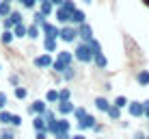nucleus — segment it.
Returning <instances> with one entry per match:
<instances>
[{
    "label": "nucleus",
    "instance_id": "nucleus-8",
    "mask_svg": "<svg viewBox=\"0 0 149 139\" xmlns=\"http://www.w3.org/2000/svg\"><path fill=\"white\" fill-rule=\"evenodd\" d=\"M78 39L80 42H91V39H93V28H91V24L82 22L78 26Z\"/></svg>",
    "mask_w": 149,
    "mask_h": 139
},
{
    "label": "nucleus",
    "instance_id": "nucleus-40",
    "mask_svg": "<svg viewBox=\"0 0 149 139\" xmlns=\"http://www.w3.org/2000/svg\"><path fill=\"white\" fill-rule=\"evenodd\" d=\"M7 102H9V96L4 94V91H0V111H2L4 107H7Z\"/></svg>",
    "mask_w": 149,
    "mask_h": 139
},
{
    "label": "nucleus",
    "instance_id": "nucleus-13",
    "mask_svg": "<svg viewBox=\"0 0 149 139\" xmlns=\"http://www.w3.org/2000/svg\"><path fill=\"white\" fill-rule=\"evenodd\" d=\"M93 104H95V109H97V111H102V113H106V111H108V109H110V102H108V100H106V98H104V96H97V98H95V102H93Z\"/></svg>",
    "mask_w": 149,
    "mask_h": 139
},
{
    "label": "nucleus",
    "instance_id": "nucleus-44",
    "mask_svg": "<svg viewBox=\"0 0 149 139\" xmlns=\"http://www.w3.org/2000/svg\"><path fill=\"white\" fill-rule=\"evenodd\" d=\"M143 104H145V117L149 120V100H145V102H143Z\"/></svg>",
    "mask_w": 149,
    "mask_h": 139
},
{
    "label": "nucleus",
    "instance_id": "nucleus-49",
    "mask_svg": "<svg viewBox=\"0 0 149 139\" xmlns=\"http://www.w3.org/2000/svg\"><path fill=\"white\" fill-rule=\"evenodd\" d=\"M4 2H11V4H13V2H15V0H4Z\"/></svg>",
    "mask_w": 149,
    "mask_h": 139
},
{
    "label": "nucleus",
    "instance_id": "nucleus-28",
    "mask_svg": "<svg viewBox=\"0 0 149 139\" xmlns=\"http://www.w3.org/2000/svg\"><path fill=\"white\" fill-rule=\"evenodd\" d=\"M45 102L56 104V102H58V91H56V89H48V94H45Z\"/></svg>",
    "mask_w": 149,
    "mask_h": 139
},
{
    "label": "nucleus",
    "instance_id": "nucleus-24",
    "mask_svg": "<svg viewBox=\"0 0 149 139\" xmlns=\"http://www.w3.org/2000/svg\"><path fill=\"white\" fill-rule=\"evenodd\" d=\"M45 22H48V18H45V15L41 13V11H35V13H33V24H37V26L41 28Z\"/></svg>",
    "mask_w": 149,
    "mask_h": 139
},
{
    "label": "nucleus",
    "instance_id": "nucleus-46",
    "mask_svg": "<svg viewBox=\"0 0 149 139\" xmlns=\"http://www.w3.org/2000/svg\"><path fill=\"white\" fill-rule=\"evenodd\" d=\"M71 139H86V137H84V133H78V135H74Z\"/></svg>",
    "mask_w": 149,
    "mask_h": 139
},
{
    "label": "nucleus",
    "instance_id": "nucleus-9",
    "mask_svg": "<svg viewBox=\"0 0 149 139\" xmlns=\"http://www.w3.org/2000/svg\"><path fill=\"white\" fill-rule=\"evenodd\" d=\"M74 109H76V107L71 104V100H58V102H56V111H58V115H63V117L71 115Z\"/></svg>",
    "mask_w": 149,
    "mask_h": 139
},
{
    "label": "nucleus",
    "instance_id": "nucleus-31",
    "mask_svg": "<svg viewBox=\"0 0 149 139\" xmlns=\"http://www.w3.org/2000/svg\"><path fill=\"white\" fill-rule=\"evenodd\" d=\"M86 113H89V111H86L84 107H76V109H74V113H71V115H74L76 120H82V117H84Z\"/></svg>",
    "mask_w": 149,
    "mask_h": 139
},
{
    "label": "nucleus",
    "instance_id": "nucleus-14",
    "mask_svg": "<svg viewBox=\"0 0 149 139\" xmlns=\"http://www.w3.org/2000/svg\"><path fill=\"white\" fill-rule=\"evenodd\" d=\"M26 28H28V26H26L24 22H22V24H15V26L11 28V30H13V37H15V39H22V37H26Z\"/></svg>",
    "mask_w": 149,
    "mask_h": 139
},
{
    "label": "nucleus",
    "instance_id": "nucleus-29",
    "mask_svg": "<svg viewBox=\"0 0 149 139\" xmlns=\"http://www.w3.org/2000/svg\"><path fill=\"white\" fill-rule=\"evenodd\" d=\"M86 44H89V46H91V52H93V56L102 52V44H100V42H97V39H95V37H93V39H91V42H86Z\"/></svg>",
    "mask_w": 149,
    "mask_h": 139
},
{
    "label": "nucleus",
    "instance_id": "nucleus-10",
    "mask_svg": "<svg viewBox=\"0 0 149 139\" xmlns=\"http://www.w3.org/2000/svg\"><path fill=\"white\" fill-rule=\"evenodd\" d=\"M45 111H48V102L45 100H35L33 104H28V113H33V115H43Z\"/></svg>",
    "mask_w": 149,
    "mask_h": 139
},
{
    "label": "nucleus",
    "instance_id": "nucleus-20",
    "mask_svg": "<svg viewBox=\"0 0 149 139\" xmlns=\"http://www.w3.org/2000/svg\"><path fill=\"white\" fill-rule=\"evenodd\" d=\"M13 30H2V33H0V42H2L4 46H11L13 44Z\"/></svg>",
    "mask_w": 149,
    "mask_h": 139
},
{
    "label": "nucleus",
    "instance_id": "nucleus-41",
    "mask_svg": "<svg viewBox=\"0 0 149 139\" xmlns=\"http://www.w3.org/2000/svg\"><path fill=\"white\" fill-rule=\"evenodd\" d=\"M9 83H11L13 87H17L19 85V76L17 74H11V76H9Z\"/></svg>",
    "mask_w": 149,
    "mask_h": 139
},
{
    "label": "nucleus",
    "instance_id": "nucleus-23",
    "mask_svg": "<svg viewBox=\"0 0 149 139\" xmlns=\"http://www.w3.org/2000/svg\"><path fill=\"white\" fill-rule=\"evenodd\" d=\"M39 33H41V28L37 26V24H28V28H26V37L37 39V37H39Z\"/></svg>",
    "mask_w": 149,
    "mask_h": 139
},
{
    "label": "nucleus",
    "instance_id": "nucleus-36",
    "mask_svg": "<svg viewBox=\"0 0 149 139\" xmlns=\"http://www.w3.org/2000/svg\"><path fill=\"white\" fill-rule=\"evenodd\" d=\"M19 4H22L24 9H35L37 7V0H19Z\"/></svg>",
    "mask_w": 149,
    "mask_h": 139
},
{
    "label": "nucleus",
    "instance_id": "nucleus-11",
    "mask_svg": "<svg viewBox=\"0 0 149 139\" xmlns=\"http://www.w3.org/2000/svg\"><path fill=\"white\" fill-rule=\"evenodd\" d=\"M58 26L56 24H50V22H45L43 26H41V33L45 35V37H52V39H58Z\"/></svg>",
    "mask_w": 149,
    "mask_h": 139
},
{
    "label": "nucleus",
    "instance_id": "nucleus-52",
    "mask_svg": "<svg viewBox=\"0 0 149 139\" xmlns=\"http://www.w3.org/2000/svg\"><path fill=\"white\" fill-rule=\"evenodd\" d=\"M147 139H149V135H147Z\"/></svg>",
    "mask_w": 149,
    "mask_h": 139
},
{
    "label": "nucleus",
    "instance_id": "nucleus-15",
    "mask_svg": "<svg viewBox=\"0 0 149 139\" xmlns=\"http://www.w3.org/2000/svg\"><path fill=\"white\" fill-rule=\"evenodd\" d=\"M39 11L43 13L45 18H50V15H54V4L50 2V0L48 2H39Z\"/></svg>",
    "mask_w": 149,
    "mask_h": 139
},
{
    "label": "nucleus",
    "instance_id": "nucleus-18",
    "mask_svg": "<svg viewBox=\"0 0 149 139\" xmlns=\"http://www.w3.org/2000/svg\"><path fill=\"white\" fill-rule=\"evenodd\" d=\"M11 120H13V113H9L7 109L0 111V124L2 126H11Z\"/></svg>",
    "mask_w": 149,
    "mask_h": 139
},
{
    "label": "nucleus",
    "instance_id": "nucleus-3",
    "mask_svg": "<svg viewBox=\"0 0 149 139\" xmlns=\"http://www.w3.org/2000/svg\"><path fill=\"white\" fill-rule=\"evenodd\" d=\"M58 39H63L65 44H74L78 42V26H71V24H63L58 30Z\"/></svg>",
    "mask_w": 149,
    "mask_h": 139
},
{
    "label": "nucleus",
    "instance_id": "nucleus-43",
    "mask_svg": "<svg viewBox=\"0 0 149 139\" xmlns=\"http://www.w3.org/2000/svg\"><path fill=\"white\" fill-rule=\"evenodd\" d=\"M134 139H147V135H145L143 131H136V133H134Z\"/></svg>",
    "mask_w": 149,
    "mask_h": 139
},
{
    "label": "nucleus",
    "instance_id": "nucleus-12",
    "mask_svg": "<svg viewBox=\"0 0 149 139\" xmlns=\"http://www.w3.org/2000/svg\"><path fill=\"white\" fill-rule=\"evenodd\" d=\"M82 22H86V13L82 11V9H76V11H71V24L80 26Z\"/></svg>",
    "mask_w": 149,
    "mask_h": 139
},
{
    "label": "nucleus",
    "instance_id": "nucleus-30",
    "mask_svg": "<svg viewBox=\"0 0 149 139\" xmlns=\"http://www.w3.org/2000/svg\"><path fill=\"white\" fill-rule=\"evenodd\" d=\"M63 78H65V80H74V78H76V70H74V65H67V68H65Z\"/></svg>",
    "mask_w": 149,
    "mask_h": 139
},
{
    "label": "nucleus",
    "instance_id": "nucleus-5",
    "mask_svg": "<svg viewBox=\"0 0 149 139\" xmlns=\"http://www.w3.org/2000/svg\"><path fill=\"white\" fill-rule=\"evenodd\" d=\"M97 124V120H95V115H91V113H86L82 120H78V131L80 133H84V131H93V126Z\"/></svg>",
    "mask_w": 149,
    "mask_h": 139
},
{
    "label": "nucleus",
    "instance_id": "nucleus-47",
    "mask_svg": "<svg viewBox=\"0 0 149 139\" xmlns=\"http://www.w3.org/2000/svg\"><path fill=\"white\" fill-rule=\"evenodd\" d=\"M50 2H52L54 7H61V4H63V0H50Z\"/></svg>",
    "mask_w": 149,
    "mask_h": 139
},
{
    "label": "nucleus",
    "instance_id": "nucleus-37",
    "mask_svg": "<svg viewBox=\"0 0 149 139\" xmlns=\"http://www.w3.org/2000/svg\"><path fill=\"white\" fill-rule=\"evenodd\" d=\"M61 7H65L67 11H76V9H78V7H76V2H74V0H63V4H61Z\"/></svg>",
    "mask_w": 149,
    "mask_h": 139
},
{
    "label": "nucleus",
    "instance_id": "nucleus-27",
    "mask_svg": "<svg viewBox=\"0 0 149 139\" xmlns=\"http://www.w3.org/2000/svg\"><path fill=\"white\" fill-rule=\"evenodd\" d=\"M106 115H108L110 117V120H119V117H121V109H119V107H115V104H110V109L108 111H106Z\"/></svg>",
    "mask_w": 149,
    "mask_h": 139
},
{
    "label": "nucleus",
    "instance_id": "nucleus-7",
    "mask_svg": "<svg viewBox=\"0 0 149 139\" xmlns=\"http://www.w3.org/2000/svg\"><path fill=\"white\" fill-rule=\"evenodd\" d=\"M54 18L58 24H71V11H67L65 7H56L54 9Z\"/></svg>",
    "mask_w": 149,
    "mask_h": 139
},
{
    "label": "nucleus",
    "instance_id": "nucleus-51",
    "mask_svg": "<svg viewBox=\"0 0 149 139\" xmlns=\"http://www.w3.org/2000/svg\"><path fill=\"white\" fill-rule=\"evenodd\" d=\"M15 2H19V0H15Z\"/></svg>",
    "mask_w": 149,
    "mask_h": 139
},
{
    "label": "nucleus",
    "instance_id": "nucleus-34",
    "mask_svg": "<svg viewBox=\"0 0 149 139\" xmlns=\"http://www.w3.org/2000/svg\"><path fill=\"white\" fill-rule=\"evenodd\" d=\"M127 98L125 96H117V100H115V107H119V109H123V107H127Z\"/></svg>",
    "mask_w": 149,
    "mask_h": 139
},
{
    "label": "nucleus",
    "instance_id": "nucleus-33",
    "mask_svg": "<svg viewBox=\"0 0 149 139\" xmlns=\"http://www.w3.org/2000/svg\"><path fill=\"white\" fill-rule=\"evenodd\" d=\"M43 120H45V124H52V122L56 120V113L48 109V111H45V113H43Z\"/></svg>",
    "mask_w": 149,
    "mask_h": 139
},
{
    "label": "nucleus",
    "instance_id": "nucleus-25",
    "mask_svg": "<svg viewBox=\"0 0 149 139\" xmlns=\"http://www.w3.org/2000/svg\"><path fill=\"white\" fill-rule=\"evenodd\" d=\"M13 96L17 98V100H26V96H28V89H26V87H22V85H17V87L13 89Z\"/></svg>",
    "mask_w": 149,
    "mask_h": 139
},
{
    "label": "nucleus",
    "instance_id": "nucleus-21",
    "mask_svg": "<svg viewBox=\"0 0 149 139\" xmlns=\"http://www.w3.org/2000/svg\"><path fill=\"white\" fill-rule=\"evenodd\" d=\"M93 63H95L100 70H104L106 65H108V59L104 56V52H100V54H95V56H93Z\"/></svg>",
    "mask_w": 149,
    "mask_h": 139
},
{
    "label": "nucleus",
    "instance_id": "nucleus-16",
    "mask_svg": "<svg viewBox=\"0 0 149 139\" xmlns=\"http://www.w3.org/2000/svg\"><path fill=\"white\" fill-rule=\"evenodd\" d=\"M136 83L141 87L149 85V70H141V72H138V74H136Z\"/></svg>",
    "mask_w": 149,
    "mask_h": 139
},
{
    "label": "nucleus",
    "instance_id": "nucleus-19",
    "mask_svg": "<svg viewBox=\"0 0 149 139\" xmlns=\"http://www.w3.org/2000/svg\"><path fill=\"white\" fill-rule=\"evenodd\" d=\"M33 128H35V131H45L43 115H33Z\"/></svg>",
    "mask_w": 149,
    "mask_h": 139
},
{
    "label": "nucleus",
    "instance_id": "nucleus-39",
    "mask_svg": "<svg viewBox=\"0 0 149 139\" xmlns=\"http://www.w3.org/2000/svg\"><path fill=\"white\" fill-rule=\"evenodd\" d=\"M11 28H13L11 18H2V30H11Z\"/></svg>",
    "mask_w": 149,
    "mask_h": 139
},
{
    "label": "nucleus",
    "instance_id": "nucleus-2",
    "mask_svg": "<svg viewBox=\"0 0 149 139\" xmlns=\"http://www.w3.org/2000/svg\"><path fill=\"white\" fill-rule=\"evenodd\" d=\"M74 59L80 63H93V52H91V46L86 42H80L74 50Z\"/></svg>",
    "mask_w": 149,
    "mask_h": 139
},
{
    "label": "nucleus",
    "instance_id": "nucleus-26",
    "mask_svg": "<svg viewBox=\"0 0 149 139\" xmlns=\"http://www.w3.org/2000/svg\"><path fill=\"white\" fill-rule=\"evenodd\" d=\"M9 18H11L13 26H15V24H22V22H24V15H22V11H17V9H13V11L9 13Z\"/></svg>",
    "mask_w": 149,
    "mask_h": 139
},
{
    "label": "nucleus",
    "instance_id": "nucleus-1",
    "mask_svg": "<svg viewBox=\"0 0 149 139\" xmlns=\"http://www.w3.org/2000/svg\"><path fill=\"white\" fill-rule=\"evenodd\" d=\"M71 63H74V52H67V50H65V52L56 54V59H54V63H52V70L56 72V74H63L65 68L71 65Z\"/></svg>",
    "mask_w": 149,
    "mask_h": 139
},
{
    "label": "nucleus",
    "instance_id": "nucleus-35",
    "mask_svg": "<svg viewBox=\"0 0 149 139\" xmlns=\"http://www.w3.org/2000/svg\"><path fill=\"white\" fill-rule=\"evenodd\" d=\"M69 98H71V91L67 87H63V89L58 91V100H69Z\"/></svg>",
    "mask_w": 149,
    "mask_h": 139
},
{
    "label": "nucleus",
    "instance_id": "nucleus-48",
    "mask_svg": "<svg viewBox=\"0 0 149 139\" xmlns=\"http://www.w3.org/2000/svg\"><path fill=\"white\" fill-rule=\"evenodd\" d=\"M82 2H84V4H91V2H93V0H82Z\"/></svg>",
    "mask_w": 149,
    "mask_h": 139
},
{
    "label": "nucleus",
    "instance_id": "nucleus-45",
    "mask_svg": "<svg viewBox=\"0 0 149 139\" xmlns=\"http://www.w3.org/2000/svg\"><path fill=\"white\" fill-rule=\"evenodd\" d=\"M56 139H71L69 133H63V135H56Z\"/></svg>",
    "mask_w": 149,
    "mask_h": 139
},
{
    "label": "nucleus",
    "instance_id": "nucleus-6",
    "mask_svg": "<svg viewBox=\"0 0 149 139\" xmlns=\"http://www.w3.org/2000/svg\"><path fill=\"white\" fill-rule=\"evenodd\" d=\"M127 113H130L132 117H145V104L138 102V100L127 102Z\"/></svg>",
    "mask_w": 149,
    "mask_h": 139
},
{
    "label": "nucleus",
    "instance_id": "nucleus-4",
    "mask_svg": "<svg viewBox=\"0 0 149 139\" xmlns=\"http://www.w3.org/2000/svg\"><path fill=\"white\" fill-rule=\"evenodd\" d=\"M52 63H54V59L50 56V52H43V54H39V56H35V59H33V65H35V68H39V70L52 68Z\"/></svg>",
    "mask_w": 149,
    "mask_h": 139
},
{
    "label": "nucleus",
    "instance_id": "nucleus-22",
    "mask_svg": "<svg viewBox=\"0 0 149 139\" xmlns=\"http://www.w3.org/2000/svg\"><path fill=\"white\" fill-rule=\"evenodd\" d=\"M56 39H52V37H45L43 39V48H45V52H56Z\"/></svg>",
    "mask_w": 149,
    "mask_h": 139
},
{
    "label": "nucleus",
    "instance_id": "nucleus-42",
    "mask_svg": "<svg viewBox=\"0 0 149 139\" xmlns=\"http://www.w3.org/2000/svg\"><path fill=\"white\" fill-rule=\"evenodd\" d=\"M35 139H48V133H45V131H37Z\"/></svg>",
    "mask_w": 149,
    "mask_h": 139
},
{
    "label": "nucleus",
    "instance_id": "nucleus-50",
    "mask_svg": "<svg viewBox=\"0 0 149 139\" xmlns=\"http://www.w3.org/2000/svg\"><path fill=\"white\" fill-rule=\"evenodd\" d=\"M37 2H48V0H37Z\"/></svg>",
    "mask_w": 149,
    "mask_h": 139
},
{
    "label": "nucleus",
    "instance_id": "nucleus-38",
    "mask_svg": "<svg viewBox=\"0 0 149 139\" xmlns=\"http://www.w3.org/2000/svg\"><path fill=\"white\" fill-rule=\"evenodd\" d=\"M11 126H13V128L22 126V115H17V113H13V120H11Z\"/></svg>",
    "mask_w": 149,
    "mask_h": 139
},
{
    "label": "nucleus",
    "instance_id": "nucleus-32",
    "mask_svg": "<svg viewBox=\"0 0 149 139\" xmlns=\"http://www.w3.org/2000/svg\"><path fill=\"white\" fill-rule=\"evenodd\" d=\"M0 139H15V133L11 131V128H7V126H4L2 131H0Z\"/></svg>",
    "mask_w": 149,
    "mask_h": 139
},
{
    "label": "nucleus",
    "instance_id": "nucleus-17",
    "mask_svg": "<svg viewBox=\"0 0 149 139\" xmlns=\"http://www.w3.org/2000/svg\"><path fill=\"white\" fill-rule=\"evenodd\" d=\"M13 11L11 2H4V0H0V20L2 18H9V13Z\"/></svg>",
    "mask_w": 149,
    "mask_h": 139
}]
</instances>
